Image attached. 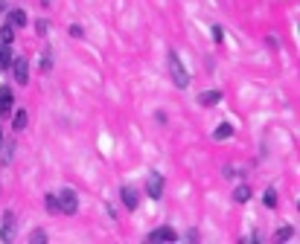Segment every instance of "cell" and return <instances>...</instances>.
I'll return each mask as SVG.
<instances>
[{"label": "cell", "mask_w": 300, "mask_h": 244, "mask_svg": "<svg viewBox=\"0 0 300 244\" xmlns=\"http://www.w3.org/2000/svg\"><path fill=\"white\" fill-rule=\"evenodd\" d=\"M228 137H233V125H228V122H222L216 131H213V140H228Z\"/></svg>", "instance_id": "2e32d148"}, {"label": "cell", "mask_w": 300, "mask_h": 244, "mask_svg": "<svg viewBox=\"0 0 300 244\" xmlns=\"http://www.w3.org/2000/svg\"><path fill=\"white\" fill-rule=\"evenodd\" d=\"M38 67H41V73H50V70H53V50H50V47H44L41 64H38Z\"/></svg>", "instance_id": "4fadbf2b"}, {"label": "cell", "mask_w": 300, "mask_h": 244, "mask_svg": "<svg viewBox=\"0 0 300 244\" xmlns=\"http://www.w3.org/2000/svg\"><path fill=\"white\" fill-rule=\"evenodd\" d=\"M9 70H12V76H15V82H18V85H27V82H30V61L24 59V56L12 59Z\"/></svg>", "instance_id": "3957f363"}, {"label": "cell", "mask_w": 300, "mask_h": 244, "mask_svg": "<svg viewBox=\"0 0 300 244\" xmlns=\"http://www.w3.org/2000/svg\"><path fill=\"white\" fill-rule=\"evenodd\" d=\"M263 204H266L268 210H274V207H277V192H274V189H268L266 195H263Z\"/></svg>", "instance_id": "d6986e66"}, {"label": "cell", "mask_w": 300, "mask_h": 244, "mask_svg": "<svg viewBox=\"0 0 300 244\" xmlns=\"http://www.w3.org/2000/svg\"><path fill=\"white\" fill-rule=\"evenodd\" d=\"M12 41H15V27H9V24H3V27H0V44H6V47H12Z\"/></svg>", "instance_id": "5bb4252c"}, {"label": "cell", "mask_w": 300, "mask_h": 244, "mask_svg": "<svg viewBox=\"0 0 300 244\" xmlns=\"http://www.w3.org/2000/svg\"><path fill=\"white\" fill-rule=\"evenodd\" d=\"M146 192H149V198H155V201L164 198V175H161V172H152V175L146 178Z\"/></svg>", "instance_id": "277c9868"}, {"label": "cell", "mask_w": 300, "mask_h": 244, "mask_svg": "<svg viewBox=\"0 0 300 244\" xmlns=\"http://www.w3.org/2000/svg\"><path fill=\"white\" fill-rule=\"evenodd\" d=\"M27 122H30V114H27L24 108H18V111H15V117H12V128H15V131H24V128H27Z\"/></svg>", "instance_id": "8fae6325"}, {"label": "cell", "mask_w": 300, "mask_h": 244, "mask_svg": "<svg viewBox=\"0 0 300 244\" xmlns=\"http://www.w3.org/2000/svg\"><path fill=\"white\" fill-rule=\"evenodd\" d=\"M0 114L3 117L12 114V88H6V85L0 88Z\"/></svg>", "instance_id": "ba28073f"}, {"label": "cell", "mask_w": 300, "mask_h": 244, "mask_svg": "<svg viewBox=\"0 0 300 244\" xmlns=\"http://www.w3.org/2000/svg\"><path fill=\"white\" fill-rule=\"evenodd\" d=\"M44 204H47V213H50V215L62 213V210H59V198H56V195H47V198H44Z\"/></svg>", "instance_id": "ac0fdd59"}, {"label": "cell", "mask_w": 300, "mask_h": 244, "mask_svg": "<svg viewBox=\"0 0 300 244\" xmlns=\"http://www.w3.org/2000/svg\"><path fill=\"white\" fill-rule=\"evenodd\" d=\"M222 38H225L222 27H213V41H216V44H222Z\"/></svg>", "instance_id": "603a6c76"}, {"label": "cell", "mask_w": 300, "mask_h": 244, "mask_svg": "<svg viewBox=\"0 0 300 244\" xmlns=\"http://www.w3.org/2000/svg\"><path fill=\"white\" fill-rule=\"evenodd\" d=\"M120 198H123V204H126L129 210H137V207H140V195L134 192L132 186H123V189H120Z\"/></svg>", "instance_id": "52a82bcc"}, {"label": "cell", "mask_w": 300, "mask_h": 244, "mask_svg": "<svg viewBox=\"0 0 300 244\" xmlns=\"http://www.w3.org/2000/svg\"><path fill=\"white\" fill-rule=\"evenodd\" d=\"M47 30H50V21H38V24H35V32H38V35H47Z\"/></svg>", "instance_id": "7402d4cb"}, {"label": "cell", "mask_w": 300, "mask_h": 244, "mask_svg": "<svg viewBox=\"0 0 300 244\" xmlns=\"http://www.w3.org/2000/svg\"><path fill=\"white\" fill-rule=\"evenodd\" d=\"M15 239V213H3L0 224V242H12Z\"/></svg>", "instance_id": "5b68a950"}, {"label": "cell", "mask_w": 300, "mask_h": 244, "mask_svg": "<svg viewBox=\"0 0 300 244\" xmlns=\"http://www.w3.org/2000/svg\"><path fill=\"white\" fill-rule=\"evenodd\" d=\"M56 198H59V210H62L65 215H76V213H79V198H76V192H73V189H67V186H65Z\"/></svg>", "instance_id": "7a4b0ae2"}, {"label": "cell", "mask_w": 300, "mask_h": 244, "mask_svg": "<svg viewBox=\"0 0 300 244\" xmlns=\"http://www.w3.org/2000/svg\"><path fill=\"white\" fill-rule=\"evenodd\" d=\"M9 64H12V50L0 44V70H9Z\"/></svg>", "instance_id": "e0dca14e"}, {"label": "cell", "mask_w": 300, "mask_h": 244, "mask_svg": "<svg viewBox=\"0 0 300 244\" xmlns=\"http://www.w3.org/2000/svg\"><path fill=\"white\" fill-rule=\"evenodd\" d=\"M169 76H172V82H175V88H187L190 85V73L184 70V64H181V59H178V53H169Z\"/></svg>", "instance_id": "6da1fadb"}, {"label": "cell", "mask_w": 300, "mask_h": 244, "mask_svg": "<svg viewBox=\"0 0 300 244\" xmlns=\"http://www.w3.org/2000/svg\"><path fill=\"white\" fill-rule=\"evenodd\" d=\"M0 143H3V131H0Z\"/></svg>", "instance_id": "484cf974"}, {"label": "cell", "mask_w": 300, "mask_h": 244, "mask_svg": "<svg viewBox=\"0 0 300 244\" xmlns=\"http://www.w3.org/2000/svg\"><path fill=\"white\" fill-rule=\"evenodd\" d=\"M30 242H33V244H47V242H50V236H47L44 230H35L33 236H30Z\"/></svg>", "instance_id": "44dd1931"}, {"label": "cell", "mask_w": 300, "mask_h": 244, "mask_svg": "<svg viewBox=\"0 0 300 244\" xmlns=\"http://www.w3.org/2000/svg\"><path fill=\"white\" fill-rule=\"evenodd\" d=\"M184 239H187V242H199V230H187Z\"/></svg>", "instance_id": "d4e9b609"}, {"label": "cell", "mask_w": 300, "mask_h": 244, "mask_svg": "<svg viewBox=\"0 0 300 244\" xmlns=\"http://www.w3.org/2000/svg\"><path fill=\"white\" fill-rule=\"evenodd\" d=\"M70 35H73V38H82V35H85V30H82L79 24H73V27H70Z\"/></svg>", "instance_id": "cb8c5ba5"}, {"label": "cell", "mask_w": 300, "mask_h": 244, "mask_svg": "<svg viewBox=\"0 0 300 244\" xmlns=\"http://www.w3.org/2000/svg\"><path fill=\"white\" fill-rule=\"evenodd\" d=\"M292 236H295V230H292V227H289V224H286V227H280V230H277V242H289V239H292Z\"/></svg>", "instance_id": "ffe728a7"}, {"label": "cell", "mask_w": 300, "mask_h": 244, "mask_svg": "<svg viewBox=\"0 0 300 244\" xmlns=\"http://www.w3.org/2000/svg\"><path fill=\"white\" fill-rule=\"evenodd\" d=\"M251 195H254V192H251V186H245V183L233 189V201H236V204H245V201H251Z\"/></svg>", "instance_id": "7c38bea8"}, {"label": "cell", "mask_w": 300, "mask_h": 244, "mask_svg": "<svg viewBox=\"0 0 300 244\" xmlns=\"http://www.w3.org/2000/svg\"><path fill=\"white\" fill-rule=\"evenodd\" d=\"M222 102V91H207L199 96V105L201 108H213V105H219Z\"/></svg>", "instance_id": "9c48e42d"}, {"label": "cell", "mask_w": 300, "mask_h": 244, "mask_svg": "<svg viewBox=\"0 0 300 244\" xmlns=\"http://www.w3.org/2000/svg\"><path fill=\"white\" fill-rule=\"evenodd\" d=\"M146 239H149L152 244L155 242H178V233H175L172 227H158V230H152Z\"/></svg>", "instance_id": "8992f818"}, {"label": "cell", "mask_w": 300, "mask_h": 244, "mask_svg": "<svg viewBox=\"0 0 300 244\" xmlns=\"http://www.w3.org/2000/svg\"><path fill=\"white\" fill-rule=\"evenodd\" d=\"M12 154H15V140L0 143V160H3V163H9V160H12Z\"/></svg>", "instance_id": "9a60e30c"}, {"label": "cell", "mask_w": 300, "mask_h": 244, "mask_svg": "<svg viewBox=\"0 0 300 244\" xmlns=\"http://www.w3.org/2000/svg\"><path fill=\"white\" fill-rule=\"evenodd\" d=\"M6 24H9V27H15V30H18V27H24V24H27V12H24V9H12Z\"/></svg>", "instance_id": "30bf717a"}]
</instances>
